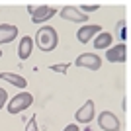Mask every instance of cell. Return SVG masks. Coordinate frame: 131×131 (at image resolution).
I'll list each match as a JSON object with an SVG mask.
<instances>
[{"mask_svg": "<svg viewBox=\"0 0 131 131\" xmlns=\"http://www.w3.org/2000/svg\"><path fill=\"white\" fill-rule=\"evenodd\" d=\"M6 104H8V92H6L4 88H0V110L4 108Z\"/></svg>", "mask_w": 131, "mask_h": 131, "instance_id": "ac0fdd59", "label": "cell"}, {"mask_svg": "<svg viewBox=\"0 0 131 131\" xmlns=\"http://www.w3.org/2000/svg\"><path fill=\"white\" fill-rule=\"evenodd\" d=\"M102 31V27H100V24H84V26L78 27L77 31V39L80 41V43H88V41H92L98 33Z\"/></svg>", "mask_w": 131, "mask_h": 131, "instance_id": "8992f818", "label": "cell"}, {"mask_svg": "<svg viewBox=\"0 0 131 131\" xmlns=\"http://www.w3.org/2000/svg\"><path fill=\"white\" fill-rule=\"evenodd\" d=\"M33 10H35V6H31V4L27 6V12H29V16H31V14H33Z\"/></svg>", "mask_w": 131, "mask_h": 131, "instance_id": "ffe728a7", "label": "cell"}, {"mask_svg": "<svg viewBox=\"0 0 131 131\" xmlns=\"http://www.w3.org/2000/svg\"><path fill=\"white\" fill-rule=\"evenodd\" d=\"M61 18H63V20H69V22H74V24H88V16L82 14L74 6H65V8L61 10Z\"/></svg>", "mask_w": 131, "mask_h": 131, "instance_id": "9c48e42d", "label": "cell"}, {"mask_svg": "<svg viewBox=\"0 0 131 131\" xmlns=\"http://www.w3.org/2000/svg\"><path fill=\"white\" fill-rule=\"evenodd\" d=\"M106 59L110 63H125L127 61V45L125 43L112 45L110 49H106Z\"/></svg>", "mask_w": 131, "mask_h": 131, "instance_id": "52a82bcc", "label": "cell"}, {"mask_svg": "<svg viewBox=\"0 0 131 131\" xmlns=\"http://www.w3.org/2000/svg\"><path fill=\"white\" fill-rule=\"evenodd\" d=\"M115 33H117V39L121 43H125V39H127V22L125 20H119L115 24Z\"/></svg>", "mask_w": 131, "mask_h": 131, "instance_id": "5bb4252c", "label": "cell"}, {"mask_svg": "<svg viewBox=\"0 0 131 131\" xmlns=\"http://www.w3.org/2000/svg\"><path fill=\"white\" fill-rule=\"evenodd\" d=\"M121 108H123V112H127V100H123V102H121Z\"/></svg>", "mask_w": 131, "mask_h": 131, "instance_id": "44dd1931", "label": "cell"}, {"mask_svg": "<svg viewBox=\"0 0 131 131\" xmlns=\"http://www.w3.org/2000/svg\"><path fill=\"white\" fill-rule=\"evenodd\" d=\"M31 51H33V37L24 35V37L20 39V47H18V55H20V59H22V61L29 59Z\"/></svg>", "mask_w": 131, "mask_h": 131, "instance_id": "4fadbf2b", "label": "cell"}, {"mask_svg": "<svg viewBox=\"0 0 131 131\" xmlns=\"http://www.w3.org/2000/svg\"><path fill=\"white\" fill-rule=\"evenodd\" d=\"M69 67H71V63H61V65H51L49 69H51V71H55V72H61V74H65Z\"/></svg>", "mask_w": 131, "mask_h": 131, "instance_id": "2e32d148", "label": "cell"}, {"mask_svg": "<svg viewBox=\"0 0 131 131\" xmlns=\"http://www.w3.org/2000/svg\"><path fill=\"white\" fill-rule=\"evenodd\" d=\"M63 131H80V129H78V125H77V123H69V125H67Z\"/></svg>", "mask_w": 131, "mask_h": 131, "instance_id": "d6986e66", "label": "cell"}, {"mask_svg": "<svg viewBox=\"0 0 131 131\" xmlns=\"http://www.w3.org/2000/svg\"><path fill=\"white\" fill-rule=\"evenodd\" d=\"M74 65L82 67V69H88V71H100L102 59H100V55H96V53H82V55L77 57Z\"/></svg>", "mask_w": 131, "mask_h": 131, "instance_id": "3957f363", "label": "cell"}, {"mask_svg": "<svg viewBox=\"0 0 131 131\" xmlns=\"http://www.w3.org/2000/svg\"><path fill=\"white\" fill-rule=\"evenodd\" d=\"M18 37V26L12 24H0V45L10 43Z\"/></svg>", "mask_w": 131, "mask_h": 131, "instance_id": "30bf717a", "label": "cell"}, {"mask_svg": "<svg viewBox=\"0 0 131 131\" xmlns=\"http://www.w3.org/2000/svg\"><path fill=\"white\" fill-rule=\"evenodd\" d=\"M98 8H100L98 4H82L80 8H78V10H80L82 14H86V16H88L90 12H96V10H98Z\"/></svg>", "mask_w": 131, "mask_h": 131, "instance_id": "e0dca14e", "label": "cell"}, {"mask_svg": "<svg viewBox=\"0 0 131 131\" xmlns=\"http://www.w3.org/2000/svg\"><path fill=\"white\" fill-rule=\"evenodd\" d=\"M33 43L37 45L43 53H51V51L57 49V45H59V35H57V31H55V27L43 26V27L37 29L35 37H33Z\"/></svg>", "mask_w": 131, "mask_h": 131, "instance_id": "6da1fadb", "label": "cell"}, {"mask_svg": "<svg viewBox=\"0 0 131 131\" xmlns=\"http://www.w3.org/2000/svg\"><path fill=\"white\" fill-rule=\"evenodd\" d=\"M94 115H96V106H94L92 100H86V102L77 110L74 119H77V123H84V125H88V123L92 121Z\"/></svg>", "mask_w": 131, "mask_h": 131, "instance_id": "277c9868", "label": "cell"}, {"mask_svg": "<svg viewBox=\"0 0 131 131\" xmlns=\"http://www.w3.org/2000/svg\"><path fill=\"white\" fill-rule=\"evenodd\" d=\"M31 104H33V96L29 92H26V90H22V92L16 94L12 100H8L6 108H8V114L16 115V114H20V112H24V110H27Z\"/></svg>", "mask_w": 131, "mask_h": 131, "instance_id": "7a4b0ae2", "label": "cell"}, {"mask_svg": "<svg viewBox=\"0 0 131 131\" xmlns=\"http://www.w3.org/2000/svg\"><path fill=\"white\" fill-rule=\"evenodd\" d=\"M55 14H57V10L51 8V6H45V4L35 6V10L31 14V24H45V22H49Z\"/></svg>", "mask_w": 131, "mask_h": 131, "instance_id": "ba28073f", "label": "cell"}, {"mask_svg": "<svg viewBox=\"0 0 131 131\" xmlns=\"http://www.w3.org/2000/svg\"><path fill=\"white\" fill-rule=\"evenodd\" d=\"M0 80H6L8 84H12L16 88H22V90L27 86V80L22 74H16V72H0Z\"/></svg>", "mask_w": 131, "mask_h": 131, "instance_id": "7c38bea8", "label": "cell"}, {"mask_svg": "<svg viewBox=\"0 0 131 131\" xmlns=\"http://www.w3.org/2000/svg\"><path fill=\"white\" fill-rule=\"evenodd\" d=\"M26 131H39V127H37V115H31V117H29V121L26 123Z\"/></svg>", "mask_w": 131, "mask_h": 131, "instance_id": "9a60e30c", "label": "cell"}, {"mask_svg": "<svg viewBox=\"0 0 131 131\" xmlns=\"http://www.w3.org/2000/svg\"><path fill=\"white\" fill-rule=\"evenodd\" d=\"M0 59H2V51H0Z\"/></svg>", "mask_w": 131, "mask_h": 131, "instance_id": "7402d4cb", "label": "cell"}, {"mask_svg": "<svg viewBox=\"0 0 131 131\" xmlns=\"http://www.w3.org/2000/svg\"><path fill=\"white\" fill-rule=\"evenodd\" d=\"M94 49H110L112 47V43H114V33H110V31H100L96 37H94Z\"/></svg>", "mask_w": 131, "mask_h": 131, "instance_id": "8fae6325", "label": "cell"}, {"mask_svg": "<svg viewBox=\"0 0 131 131\" xmlns=\"http://www.w3.org/2000/svg\"><path fill=\"white\" fill-rule=\"evenodd\" d=\"M98 125H100L102 131H119L121 123H119V119L115 117V114L104 110V112L98 115Z\"/></svg>", "mask_w": 131, "mask_h": 131, "instance_id": "5b68a950", "label": "cell"}]
</instances>
